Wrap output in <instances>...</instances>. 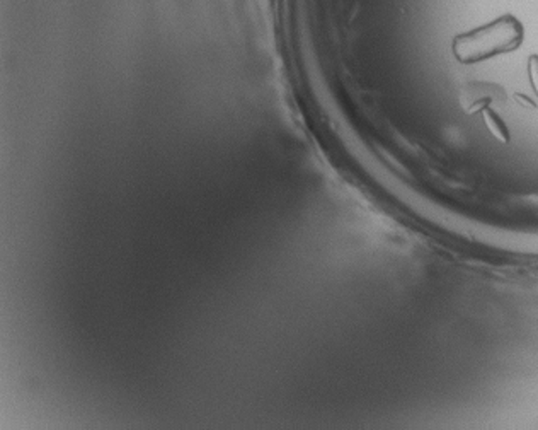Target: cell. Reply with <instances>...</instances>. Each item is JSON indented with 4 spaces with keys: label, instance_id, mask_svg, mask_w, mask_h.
Here are the masks:
<instances>
[{
    "label": "cell",
    "instance_id": "obj_1",
    "mask_svg": "<svg viewBox=\"0 0 538 430\" xmlns=\"http://www.w3.org/2000/svg\"><path fill=\"white\" fill-rule=\"evenodd\" d=\"M522 43V23L513 16H502L486 26L458 34L453 41V54L460 64H477L514 51Z\"/></svg>",
    "mask_w": 538,
    "mask_h": 430
},
{
    "label": "cell",
    "instance_id": "obj_2",
    "mask_svg": "<svg viewBox=\"0 0 538 430\" xmlns=\"http://www.w3.org/2000/svg\"><path fill=\"white\" fill-rule=\"evenodd\" d=\"M482 118H484V123H486L487 130L492 134V137H496L502 144L509 142V131L508 129H506L504 121L497 116V113H494L491 108L486 106L482 109Z\"/></svg>",
    "mask_w": 538,
    "mask_h": 430
},
{
    "label": "cell",
    "instance_id": "obj_3",
    "mask_svg": "<svg viewBox=\"0 0 538 430\" xmlns=\"http://www.w3.org/2000/svg\"><path fill=\"white\" fill-rule=\"evenodd\" d=\"M528 77H530V84L538 96V55H532L528 59Z\"/></svg>",
    "mask_w": 538,
    "mask_h": 430
},
{
    "label": "cell",
    "instance_id": "obj_4",
    "mask_svg": "<svg viewBox=\"0 0 538 430\" xmlns=\"http://www.w3.org/2000/svg\"><path fill=\"white\" fill-rule=\"evenodd\" d=\"M516 101H518V103H522V104H523V106H528V108H537V104H535V103H533V101H532V99H528V98H527V96H524V94H516Z\"/></svg>",
    "mask_w": 538,
    "mask_h": 430
}]
</instances>
